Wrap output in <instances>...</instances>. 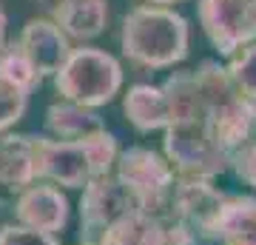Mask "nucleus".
<instances>
[{"label":"nucleus","instance_id":"5701e85b","mask_svg":"<svg viewBox=\"0 0 256 245\" xmlns=\"http://www.w3.org/2000/svg\"><path fill=\"white\" fill-rule=\"evenodd\" d=\"M6 26H9V20H6V12H3V6H0V52L6 49Z\"/></svg>","mask_w":256,"mask_h":245},{"label":"nucleus","instance_id":"2eb2a0df","mask_svg":"<svg viewBox=\"0 0 256 245\" xmlns=\"http://www.w3.org/2000/svg\"><path fill=\"white\" fill-rule=\"evenodd\" d=\"M46 131L63 143H82V140L106 131V123L94 109H86V106H77L68 100H57L46 109Z\"/></svg>","mask_w":256,"mask_h":245},{"label":"nucleus","instance_id":"f257e3e1","mask_svg":"<svg viewBox=\"0 0 256 245\" xmlns=\"http://www.w3.org/2000/svg\"><path fill=\"white\" fill-rule=\"evenodd\" d=\"M171 123L162 131V151L176 177L185 180H216L230 171V154L220 145L210 128L194 69L174 72L162 83Z\"/></svg>","mask_w":256,"mask_h":245},{"label":"nucleus","instance_id":"a211bd4d","mask_svg":"<svg viewBox=\"0 0 256 245\" xmlns=\"http://www.w3.org/2000/svg\"><path fill=\"white\" fill-rule=\"evenodd\" d=\"M0 83H6V86L23 91V94H32L43 83V77L37 74L34 66L28 63V57L18 49L14 40L6 43V49L0 52Z\"/></svg>","mask_w":256,"mask_h":245},{"label":"nucleus","instance_id":"20e7f679","mask_svg":"<svg viewBox=\"0 0 256 245\" xmlns=\"http://www.w3.org/2000/svg\"><path fill=\"white\" fill-rule=\"evenodd\" d=\"M194 77L200 86L210 128H214L220 145L234 160L239 148H245L248 143L256 140V103L248 100L245 94H239L225 72V66H220L216 60H202L194 69Z\"/></svg>","mask_w":256,"mask_h":245},{"label":"nucleus","instance_id":"6e6552de","mask_svg":"<svg viewBox=\"0 0 256 245\" xmlns=\"http://www.w3.org/2000/svg\"><path fill=\"white\" fill-rule=\"evenodd\" d=\"M142 214L137 197L128 185L117 180V174H106L92 180L80 197V242H100V236L120 219Z\"/></svg>","mask_w":256,"mask_h":245},{"label":"nucleus","instance_id":"6ab92c4d","mask_svg":"<svg viewBox=\"0 0 256 245\" xmlns=\"http://www.w3.org/2000/svg\"><path fill=\"white\" fill-rule=\"evenodd\" d=\"M225 72H228L230 83L236 86L239 94H245L248 100L256 103V43L245 46L242 52L228 57Z\"/></svg>","mask_w":256,"mask_h":245},{"label":"nucleus","instance_id":"39448f33","mask_svg":"<svg viewBox=\"0 0 256 245\" xmlns=\"http://www.w3.org/2000/svg\"><path fill=\"white\" fill-rule=\"evenodd\" d=\"M122 80L126 74L114 55L97 46H80L72 49L63 69L54 74V91L60 94V100L77 103L86 109H100L120 94Z\"/></svg>","mask_w":256,"mask_h":245},{"label":"nucleus","instance_id":"f8f14e48","mask_svg":"<svg viewBox=\"0 0 256 245\" xmlns=\"http://www.w3.org/2000/svg\"><path fill=\"white\" fill-rule=\"evenodd\" d=\"M34 182V134H0V194L18 197Z\"/></svg>","mask_w":256,"mask_h":245},{"label":"nucleus","instance_id":"ddd939ff","mask_svg":"<svg viewBox=\"0 0 256 245\" xmlns=\"http://www.w3.org/2000/svg\"><path fill=\"white\" fill-rule=\"evenodd\" d=\"M52 20L63 29V35L68 40L88 43L106 32L108 0H54Z\"/></svg>","mask_w":256,"mask_h":245},{"label":"nucleus","instance_id":"dca6fc26","mask_svg":"<svg viewBox=\"0 0 256 245\" xmlns=\"http://www.w3.org/2000/svg\"><path fill=\"white\" fill-rule=\"evenodd\" d=\"M210 234L220 239V245H256V197L228 194Z\"/></svg>","mask_w":256,"mask_h":245},{"label":"nucleus","instance_id":"412c9836","mask_svg":"<svg viewBox=\"0 0 256 245\" xmlns=\"http://www.w3.org/2000/svg\"><path fill=\"white\" fill-rule=\"evenodd\" d=\"M0 245H63L54 234L32 231L26 225H0Z\"/></svg>","mask_w":256,"mask_h":245},{"label":"nucleus","instance_id":"4468645a","mask_svg":"<svg viewBox=\"0 0 256 245\" xmlns=\"http://www.w3.org/2000/svg\"><path fill=\"white\" fill-rule=\"evenodd\" d=\"M126 120L137 128L140 134H151V131H165L171 123V111L165 100L162 86H151V83H137L126 91L122 100Z\"/></svg>","mask_w":256,"mask_h":245},{"label":"nucleus","instance_id":"f03ea898","mask_svg":"<svg viewBox=\"0 0 256 245\" xmlns=\"http://www.w3.org/2000/svg\"><path fill=\"white\" fill-rule=\"evenodd\" d=\"M191 29L188 20L171 6L140 3L128 9L120 26V49L128 63L140 69H171L188 57Z\"/></svg>","mask_w":256,"mask_h":245},{"label":"nucleus","instance_id":"9b49d317","mask_svg":"<svg viewBox=\"0 0 256 245\" xmlns=\"http://www.w3.org/2000/svg\"><path fill=\"white\" fill-rule=\"evenodd\" d=\"M14 217L18 225L43 234H57L68 225V197L52 182H34L18 194Z\"/></svg>","mask_w":256,"mask_h":245},{"label":"nucleus","instance_id":"9d476101","mask_svg":"<svg viewBox=\"0 0 256 245\" xmlns=\"http://www.w3.org/2000/svg\"><path fill=\"white\" fill-rule=\"evenodd\" d=\"M18 49L28 57L40 77H54L72 55V43L52 18H32L18 35Z\"/></svg>","mask_w":256,"mask_h":245},{"label":"nucleus","instance_id":"0eeeda50","mask_svg":"<svg viewBox=\"0 0 256 245\" xmlns=\"http://www.w3.org/2000/svg\"><path fill=\"white\" fill-rule=\"evenodd\" d=\"M196 18L222 57L256 43V0H196Z\"/></svg>","mask_w":256,"mask_h":245},{"label":"nucleus","instance_id":"b1692460","mask_svg":"<svg viewBox=\"0 0 256 245\" xmlns=\"http://www.w3.org/2000/svg\"><path fill=\"white\" fill-rule=\"evenodd\" d=\"M151 6H171V3H182V0H146Z\"/></svg>","mask_w":256,"mask_h":245},{"label":"nucleus","instance_id":"393cba45","mask_svg":"<svg viewBox=\"0 0 256 245\" xmlns=\"http://www.w3.org/2000/svg\"><path fill=\"white\" fill-rule=\"evenodd\" d=\"M80 245H97V242H80Z\"/></svg>","mask_w":256,"mask_h":245},{"label":"nucleus","instance_id":"1a4fd4ad","mask_svg":"<svg viewBox=\"0 0 256 245\" xmlns=\"http://www.w3.org/2000/svg\"><path fill=\"white\" fill-rule=\"evenodd\" d=\"M228 200V194L214 185V180H185L176 177L174 197L165 222H182V225L208 231L214 228V219L220 214L222 202Z\"/></svg>","mask_w":256,"mask_h":245},{"label":"nucleus","instance_id":"aec40b11","mask_svg":"<svg viewBox=\"0 0 256 245\" xmlns=\"http://www.w3.org/2000/svg\"><path fill=\"white\" fill-rule=\"evenodd\" d=\"M26 109H28V94L0 83V134H6L14 123H20Z\"/></svg>","mask_w":256,"mask_h":245},{"label":"nucleus","instance_id":"4be33fe9","mask_svg":"<svg viewBox=\"0 0 256 245\" xmlns=\"http://www.w3.org/2000/svg\"><path fill=\"white\" fill-rule=\"evenodd\" d=\"M230 171L236 174L239 182H245L250 188H256V140L248 143L245 148H239L234 160H230Z\"/></svg>","mask_w":256,"mask_h":245},{"label":"nucleus","instance_id":"f3484780","mask_svg":"<svg viewBox=\"0 0 256 245\" xmlns=\"http://www.w3.org/2000/svg\"><path fill=\"white\" fill-rule=\"evenodd\" d=\"M97 245H165V222L151 214H131L111 225Z\"/></svg>","mask_w":256,"mask_h":245},{"label":"nucleus","instance_id":"7ed1b4c3","mask_svg":"<svg viewBox=\"0 0 256 245\" xmlns=\"http://www.w3.org/2000/svg\"><path fill=\"white\" fill-rule=\"evenodd\" d=\"M117 157V137L108 128L82 143H63L54 137L34 134L37 182H52L63 188H86L92 180L114 171Z\"/></svg>","mask_w":256,"mask_h":245},{"label":"nucleus","instance_id":"423d86ee","mask_svg":"<svg viewBox=\"0 0 256 245\" xmlns=\"http://www.w3.org/2000/svg\"><path fill=\"white\" fill-rule=\"evenodd\" d=\"M114 174L137 197L142 214H151L162 222L168 219V208H171V197H174V185H176V171L165 160V154H160L154 148H146V145H131L126 151H120Z\"/></svg>","mask_w":256,"mask_h":245}]
</instances>
